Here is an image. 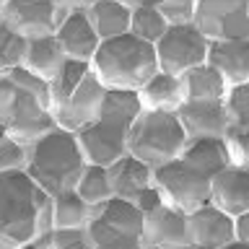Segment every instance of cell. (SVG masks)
I'll list each match as a JSON object with an SVG mask.
<instances>
[{"instance_id": "1", "label": "cell", "mask_w": 249, "mask_h": 249, "mask_svg": "<svg viewBox=\"0 0 249 249\" xmlns=\"http://www.w3.org/2000/svg\"><path fill=\"white\" fill-rule=\"evenodd\" d=\"M0 124L5 135L26 143L52 132L57 122L52 112L50 83L23 68L0 73Z\"/></svg>"}, {"instance_id": "2", "label": "cell", "mask_w": 249, "mask_h": 249, "mask_svg": "<svg viewBox=\"0 0 249 249\" xmlns=\"http://www.w3.org/2000/svg\"><path fill=\"white\" fill-rule=\"evenodd\" d=\"M52 197L26 171L0 174V249L31 247L47 202Z\"/></svg>"}, {"instance_id": "3", "label": "cell", "mask_w": 249, "mask_h": 249, "mask_svg": "<svg viewBox=\"0 0 249 249\" xmlns=\"http://www.w3.org/2000/svg\"><path fill=\"white\" fill-rule=\"evenodd\" d=\"M86 166H89V161L81 151L78 135L54 127L44 138L31 143V159L26 174L50 197H57V195L75 190Z\"/></svg>"}, {"instance_id": "4", "label": "cell", "mask_w": 249, "mask_h": 249, "mask_svg": "<svg viewBox=\"0 0 249 249\" xmlns=\"http://www.w3.org/2000/svg\"><path fill=\"white\" fill-rule=\"evenodd\" d=\"M91 73L99 78V83L107 91L138 93L159 73L156 47L140 42L132 34L101 42L96 57L91 62Z\"/></svg>"}, {"instance_id": "5", "label": "cell", "mask_w": 249, "mask_h": 249, "mask_svg": "<svg viewBox=\"0 0 249 249\" xmlns=\"http://www.w3.org/2000/svg\"><path fill=\"white\" fill-rule=\"evenodd\" d=\"M140 112L143 107H140L138 93L109 91L101 120L78 135L86 161L96 166H112L114 161L127 156V138Z\"/></svg>"}, {"instance_id": "6", "label": "cell", "mask_w": 249, "mask_h": 249, "mask_svg": "<svg viewBox=\"0 0 249 249\" xmlns=\"http://www.w3.org/2000/svg\"><path fill=\"white\" fill-rule=\"evenodd\" d=\"M187 132L177 114L163 112H140L127 138V153L143 161L145 166L159 169L169 161L182 159L187 145Z\"/></svg>"}, {"instance_id": "7", "label": "cell", "mask_w": 249, "mask_h": 249, "mask_svg": "<svg viewBox=\"0 0 249 249\" xmlns=\"http://www.w3.org/2000/svg\"><path fill=\"white\" fill-rule=\"evenodd\" d=\"M143 213L122 197L93 208L89 231L96 249H143Z\"/></svg>"}, {"instance_id": "8", "label": "cell", "mask_w": 249, "mask_h": 249, "mask_svg": "<svg viewBox=\"0 0 249 249\" xmlns=\"http://www.w3.org/2000/svg\"><path fill=\"white\" fill-rule=\"evenodd\" d=\"M153 187L159 190L163 205L184 215L210 202V177L190 166L184 159L153 169Z\"/></svg>"}, {"instance_id": "9", "label": "cell", "mask_w": 249, "mask_h": 249, "mask_svg": "<svg viewBox=\"0 0 249 249\" xmlns=\"http://www.w3.org/2000/svg\"><path fill=\"white\" fill-rule=\"evenodd\" d=\"M208 50H210V42L200 34V29L195 23H190V26H169L163 39L156 44L159 70L184 78L190 70L208 62Z\"/></svg>"}, {"instance_id": "10", "label": "cell", "mask_w": 249, "mask_h": 249, "mask_svg": "<svg viewBox=\"0 0 249 249\" xmlns=\"http://www.w3.org/2000/svg\"><path fill=\"white\" fill-rule=\"evenodd\" d=\"M195 26L208 42L249 39L247 0H197Z\"/></svg>"}, {"instance_id": "11", "label": "cell", "mask_w": 249, "mask_h": 249, "mask_svg": "<svg viewBox=\"0 0 249 249\" xmlns=\"http://www.w3.org/2000/svg\"><path fill=\"white\" fill-rule=\"evenodd\" d=\"M107 93L109 91L99 83V78L93 73H89L73 96L60 109H54L57 127L73 132V135H81L83 130L93 127L101 120V112H104V104H107Z\"/></svg>"}, {"instance_id": "12", "label": "cell", "mask_w": 249, "mask_h": 249, "mask_svg": "<svg viewBox=\"0 0 249 249\" xmlns=\"http://www.w3.org/2000/svg\"><path fill=\"white\" fill-rule=\"evenodd\" d=\"M0 23L29 42L54 36L57 34V8H54V0H36V3L8 0L0 5Z\"/></svg>"}, {"instance_id": "13", "label": "cell", "mask_w": 249, "mask_h": 249, "mask_svg": "<svg viewBox=\"0 0 249 249\" xmlns=\"http://www.w3.org/2000/svg\"><path fill=\"white\" fill-rule=\"evenodd\" d=\"M236 241L233 218L215 205H202L187 213V247L190 249H223Z\"/></svg>"}, {"instance_id": "14", "label": "cell", "mask_w": 249, "mask_h": 249, "mask_svg": "<svg viewBox=\"0 0 249 249\" xmlns=\"http://www.w3.org/2000/svg\"><path fill=\"white\" fill-rule=\"evenodd\" d=\"M187 247V215L161 205L143 218V249H182Z\"/></svg>"}, {"instance_id": "15", "label": "cell", "mask_w": 249, "mask_h": 249, "mask_svg": "<svg viewBox=\"0 0 249 249\" xmlns=\"http://www.w3.org/2000/svg\"><path fill=\"white\" fill-rule=\"evenodd\" d=\"M54 36H57V42L68 60L89 62V65L93 62V57H96V52L101 47V39L96 34V29L91 26L89 13H86V3H78L75 13L57 29Z\"/></svg>"}, {"instance_id": "16", "label": "cell", "mask_w": 249, "mask_h": 249, "mask_svg": "<svg viewBox=\"0 0 249 249\" xmlns=\"http://www.w3.org/2000/svg\"><path fill=\"white\" fill-rule=\"evenodd\" d=\"M210 205L236 218L249 210V171L229 166L210 179Z\"/></svg>"}, {"instance_id": "17", "label": "cell", "mask_w": 249, "mask_h": 249, "mask_svg": "<svg viewBox=\"0 0 249 249\" xmlns=\"http://www.w3.org/2000/svg\"><path fill=\"white\" fill-rule=\"evenodd\" d=\"M140 107L145 112H163V114H177L187 104V83L179 75L169 73H156L143 89L138 91Z\"/></svg>"}, {"instance_id": "18", "label": "cell", "mask_w": 249, "mask_h": 249, "mask_svg": "<svg viewBox=\"0 0 249 249\" xmlns=\"http://www.w3.org/2000/svg\"><path fill=\"white\" fill-rule=\"evenodd\" d=\"M177 117L187 138H226L229 130L223 101H187Z\"/></svg>"}, {"instance_id": "19", "label": "cell", "mask_w": 249, "mask_h": 249, "mask_svg": "<svg viewBox=\"0 0 249 249\" xmlns=\"http://www.w3.org/2000/svg\"><path fill=\"white\" fill-rule=\"evenodd\" d=\"M208 65L221 73L229 89L249 83V39H241V42H210Z\"/></svg>"}, {"instance_id": "20", "label": "cell", "mask_w": 249, "mask_h": 249, "mask_svg": "<svg viewBox=\"0 0 249 249\" xmlns=\"http://www.w3.org/2000/svg\"><path fill=\"white\" fill-rule=\"evenodd\" d=\"M91 26L96 29L101 42L130 34V21H132V8L130 0H99V3H86Z\"/></svg>"}, {"instance_id": "21", "label": "cell", "mask_w": 249, "mask_h": 249, "mask_svg": "<svg viewBox=\"0 0 249 249\" xmlns=\"http://www.w3.org/2000/svg\"><path fill=\"white\" fill-rule=\"evenodd\" d=\"M182 159L190 163V166L200 169L202 174H208L213 179L218 171L233 166L231 156H229V145H226L223 138H190L184 145Z\"/></svg>"}, {"instance_id": "22", "label": "cell", "mask_w": 249, "mask_h": 249, "mask_svg": "<svg viewBox=\"0 0 249 249\" xmlns=\"http://www.w3.org/2000/svg\"><path fill=\"white\" fill-rule=\"evenodd\" d=\"M109 182H112L114 197L130 200L135 197L140 190L153 187V169L145 166L143 161H138L135 156H122L120 161H114L112 166H107Z\"/></svg>"}, {"instance_id": "23", "label": "cell", "mask_w": 249, "mask_h": 249, "mask_svg": "<svg viewBox=\"0 0 249 249\" xmlns=\"http://www.w3.org/2000/svg\"><path fill=\"white\" fill-rule=\"evenodd\" d=\"M65 52L57 42V36H44V39H34L29 42L26 50V60H23V70H29L31 75L42 78L50 83L54 75L60 73V68L65 65Z\"/></svg>"}, {"instance_id": "24", "label": "cell", "mask_w": 249, "mask_h": 249, "mask_svg": "<svg viewBox=\"0 0 249 249\" xmlns=\"http://www.w3.org/2000/svg\"><path fill=\"white\" fill-rule=\"evenodd\" d=\"M184 83H187V101H223L226 93H229V86L221 78V73L213 70L208 62L190 70L184 75Z\"/></svg>"}, {"instance_id": "25", "label": "cell", "mask_w": 249, "mask_h": 249, "mask_svg": "<svg viewBox=\"0 0 249 249\" xmlns=\"http://www.w3.org/2000/svg\"><path fill=\"white\" fill-rule=\"evenodd\" d=\"M130 8H132L130 34L138 36L140 42L156 47L163 39V34H166V29H169V23L161 16L159 5L156 3H132L130 0Z\"/></svg>"}, {"instance_id": "26", "label": "cell", "mask_w": 249, "mask_h": 249, "mask_svg": "<svg viewBox=\"0 0 249 249\" xmlns=\"http://www.w3.org/2000/svg\"><path fill=\"white\" fill-rule=\"evenodd\" d=\"M54 202V231L57 229H83L91 223L93 208L75 190L52 197Z\"/></svg>"}, {"instance_id": "27", "label": "cell", "mask_w": 249, "mask_h": 249, "mask_svg": "<svg viewBox=\"0 0 249 249\" xmlns=\"http://www.w3.org/2000/svg\"><path fill=\"white\" fill-rule=\"evenodd\" d=\"M91 73L89 62H78V60H65V65L60 68V73L50 81V96H52V112L60 109L65 101L78 91V86L86 81V75Z\"/></svg>"}, {"instance_id": "28", "label": "cell", "mask_w": 249, "mask_h": 249, "mask_svg": "<svg viewBox=\"0 0 249 249\" xmlns=\"http://www.w3.org/2000/svg\"><path fill=\"white\" fill-rule=\"evenodd\" d=\"M75 192L81 195L91 208H99V205H104V202H109L114 197V190H112V182H109L107 166L89 163L83 171V177H81V182L75 187Z\"/></svg>"}, {"instance_id": "29", "label": "cell", "mask_w": 249, "mask_h": 249, "mask_svg": "<svg viewBox=\"0 0 249 249\" xmlns=\"http://www.w3.org/2000/svg\"><path fill=\"white\" fill-rule=\"evenodd\" d=\"M26 50H29V39H23L21 34H16L13 29H8L0 23V73L23 68Z\"/></svg>"}, {"instance_id": "30", "label": "cell", "mask_w": 249, "mask_h": 249, "mask_svg": "<svg viewBox=\"0 0 249 249\" xmlns=\"http://www.w3.org/2000/svg\"><path fill=\"white\" fill-rule=\"evenodd\" d=\"M31 159V143L13 135H0V174L5 171H26Z\"/></svg>"}, {"instance_id": "31", "label": "cell", "mask_w": 249, "mask_h": 249, "mask_svg": "<svg viewBox=\"0 0 249 249\" xmlns=\"http://www.w3.org/2000/svg\"><path fill=\"white\" fill-rule=\"evenodd\" d=\"M223 109H226L229 130L249 124V83L229 89V93H226V99H223Z\"/></svg>"}, {"instance_id": "32", "label": "cell", "mask_w": 249, "mask_h": 249, "mask_svg": "<svg viewBox=\"0 0 249 249\" xmlns=\"http://www.w3.org/2000/svg\"><path fill=\"white\" fill-rule=\"evenodd\" d=\"M156 5H159V11L169 26H190V23H195L197 0H161Z\"/></svg>"}, {"instance_id": "33", "label": "cell", "mask_w": 249, "mask_h": 249, "mask_svg": "<svg viewBox=\"0 0 249 249\" xmlns=\"http://www.w3.org/2000/svg\"><path fill=\"white\" fill-rule=\"evenodd\" d=\"M223 140H226V145H229L231 163L249 171V124L236 127V130H226Z\"/></svg>"}, {"instance_id": "34", "label": "cell", "mask_w": 249, "mask_h": 249, "mask_svg": "<svg viewBox=\"0 0 249 249\" xmlns=\"http://www.w3.org/2000/svg\"><path fill=\"white\" fill-rule=\"evenodd\" d=\"M52 249H96L89 226L83 229H57L52 236Z\"/></svg>"}, {"instance_id": "35", "label": "cell", "mask_w": 249, "mask_h": 249, "mask_svg": "<svg viewBox=\"0 0 249 249\" xmlns=\"http://www.w3.org/2000/svg\"><path fill=\"white\" fill-rule=\"evenodd\" d=\"M127 202H132V205H135L143 215L163 205V200H161V195H159V190H156V187H145V190H140L135 197H130Z\"/></svg>"}, {"instance_id": "36", "label": "cell", "mask_w": 249, "mask_h": 249, "mask_svg": "<svg viewBox=\"0 0 249 249\" xmlns=\"http://www.w3.org/2000/svg\"><path fill=\"white\" fill-rule=\"evenodd\" d=\"M233 233H236V241L249 244V210L233 218Z\"/></svg>"}, {"instance_id": "37", "label": "cell", "mask_w": 249, "mask_h": 249, "mask_svg": "<svg viewBox=\"0 0 249 249\" xmlns=\"http://www.w3.org/2000/svg\"><path fill=\"white\" fill-rule=\"evenodd\" d=\"M223 249H249V244H241V241H231L229 247H223Z\"/></svg>"}, {"instance_id": "38", "label": "cell", "mask_w": 249, "mask_h": 249, "mask_svg": "<svg viewBox=\"0 0 249 249\" xmlns=\"http://www.w3.org/2000/svg\"><path fill=\"white\" fill-rule=\"evenodd\" d=\"M247 16H249V0H247Z\"/></svg>"}, {"instance_id": "39", "label": "cell", "mask_w": 249, "mask_h": 249, "mask_svg": "<svg viewBox=\"0 0 249 249\" xmlns=\"http://www.w3.org/2000/svg\"><path fill=\"white\" fill-rule=\"evenodd\" d=\"M182 249H190V247H182Z\"/></svg>"}]
</instances>
